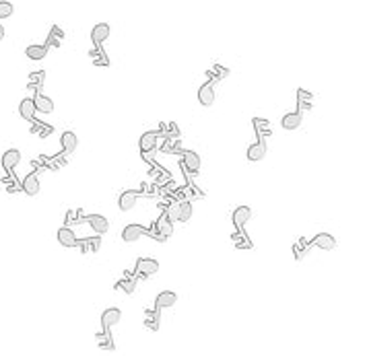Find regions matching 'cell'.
I'll return each mask as SVG.
<instances>
[{
  "label": "cell",
  "mask_w": 367,
  "mask_h": 356,
  "mask_svg": "<svg viewBox=\"0 0 367 356\" xmlns=\"http://www.w3.org/2000/svg\"><path fill=\"white\" fill-rule=\"evenodd\" d=\"M312 247H314V245H312V239H305V237L297 239V241L293 243V258H295L297 262H303L305 255H310Z\"/></svg>",
  "instance_id": "cell-11"
},
{
  "label": "cell",
  "mask_w": 367,
  "mask_h": 356,
  "mask_svg": "<svg viewBox=\"0 0 367 356\" xmlns=\"http://www.w3.org/2000/svg\"><path fill=\"white\" fill-rule=\"evenodd\" d=\"M231 74V70L229 68H225V66H221V64H215L211 70H206V76H208V81H211L213 85L215 83H219V81H223V78H227Z\"/></svg>",
  "instance_id": "cell-27"
},
{
  "label": "cell",
  "mask_w": 367,
  "mask_h": 356,
  "mask_svg": "<svg viewBox=\"0 0 367 356\" xmlns=\"http://www.w3.org/2000/svg\"><path fill=\"white\" fill-rule=\"evenodd\" d=\"M161 134V138H180V128H177V124L175 122H161L159 124V130H157Z\"/></svg>",
  "instance_id": "cell-32"
},
{
  "label": "cell",
  "mask_w": 367,
  "mask_h": 356,
  "mask_svg": "<svg viewBox=\"0 0 367 356\" xmlns=\"http://www.w3.org/2000/svg\"><path fill=\"white\" fill-rule=\"evenodd\" d=\"M110 33H112V29H110V25H107V23L95 25V27L91 29V42H93V45H101L105 39L110 37Z\"/></svg>",
  "instance_id": "cell-15"
},
{
  "label": "cell",
  "mask_w": 367,
  "mask_h": 356,
  "mask_svg": "<svg viewBox=\"0 0 367 356\" xmlns=\"http://www.w3.org/2000/svg\"><path fill=\"white\" fill-rule=\"evenodd\" d=\"M64 31L58 25H54L52 29H49V33H48V39H46V45L48 47H60L62 42H64Z\"/></svg>",
  "instance_id": "cell-24"
},
{
  "label": "cell",
  "mask_w": 367,
  "mask_h": 356,
  "mask_svg": "<svg viewBox=\"0 0 367 356\" xmlns=\"http://www.w3.org/2000/svg\"><path fill=\"white\" fill-rule=\"evenodd\" d=\"M116 289H120L126 294H134V290H136V278H134V276H132V278H124V276H122V280L116 282Z\"/></svg>",
  "instance_id": "cell-40"
},
{
  "label": "cell",
  "mask_w": 367,
  "mask_h": 356,
  "mask_svg": "<svg viewBox=\"0 0 367 356\" xmlns=\"http://www.w3.org/2000/svg\"><path fill=\"white\" fill-rule=\"evenodd\" d=\"M314 105V95L307 89H297V107L299 110H312Z\"/></svg>",
  "instance_id": "cell-31"
},
{
  "label": "cell",
  "mask_w": 367,
  "mask_h": 356,
  "mask_svg": "<svg viewBox=\"0 0 367 356\" xmlns=\"http://www.w3.org/2000/svg\"><path fill=\"white\" fill-rule=\"evenodd\" d=\"M48 45H29L27 49H25V56L29 58V60H44V58L48 56Z\"/></svg>",
  "instance_id": "cell-37"
},
{
  "label": "cell",
  "mask_w": 367,
  "mask_h": 356,
  "mask_svg": "<svg viewBox=\"0 0 367 356\" xmlns=\"http://www.w3.org/2000/svg\"><path fill=\"white\" fill-rule=\"evenodd\" d=\"M89 56L93 58V64L95 66H110V60H107V54L103 52L101 45H95L91 52H89Z\"/></svg>",
  "instance_id": "cell-38"
},
{
  "label": "cell",
  "mask_w": 367,
  "mask_h": 356,
  "mask_svg": "<svg viewBox=\"0 0 367 356\" xmlns=\"http://www.w3.org/2000/svg\"><path fill=\"white\" fill-rule=\"evenodd\" d=\"M159 140H161V134L159 132H145L143 136H141V140H138V146H141V153H153L155 148H157V144H159Z\"/></svg>",
  "instance_id": "cell-8"
},
{
  "label": "cell",
  "mask_w": 367,
  "mask_h": 356,
  "mask_svg": "<svg viewBox=\"0 0 367 356\" xmlns=\"http://www.w3.org/2000/svg\"><path fill=\"white\" fill-rule=\"evenodd\" d=\"M175 303H177V294H175L173 290H163V292L157 294V299H155V307L161 311V309H170V307H173Z\"/></svg>",
  "instance_id": "cell-14"
},
{
  "label": "cell",
  "mask_w": 367,
  "mask_h": 356,
  "mask_svg": "<svg viewBox=\"0 0 367 356\" xmlns=\"http://www.w3.org/2000/svg\"><path fill=\"white\" fill-rule=\"evenodd\" d=\"M145 235H148V226H143V224L132 222V224H126V226H124L122 239H124L126 243H132V241H138V239H141V237H145Z\"/></svg>",
  "instance_id": "cell-5"
},
{
  "label": "cell",
  "mask_w": 367,
  "mask_h": 356,
  "mask_svg": "<svg viewBox=\"0 0 367 356\" xmlns=\"http://www.w3.org/2000/svg\"><path fill=\"white\" fill-rule=\"evenodd\" d=\"M87 222L93 226V231L97 235H105L110 231V222H107V219L101 214H87Z\"/></svg>",
  "instance_id": "cell-13"
},
{
  "label": "cell",
  "mask_w": 367,
  "mask_h": 356,
  "mask_svg": "<svg viewBox=\"0 0 367 356\" xmlns=\"http://www.w3.org/2000/svg\"><path fill=\"white\" fill-rule=\"evenodd\" d=\"M64 222H66V226L83 224V222H87V214L83 212V208H73V210H68V212H66Z\"/></svg>",
  "instance_id": "cell-26"
},
{
  "label": "cell",
  "mask_w": 367,
  "mask_h": 356,
  "mask_svg": "<svg viewBox=\"0 0 367 356\" xmlns=\"http://www.w3.org/2000/svg\"><path fill=\"white\" fill-rule=\"evenodd\" d=\"M120 319H122V311L120 309H116V307L105 309L101 313V330H112Z\"/></svg>",
  "instance_id": "cell-12"
},
{
  "label": "cell",
  "mask_w": 367,
  "mask_h": 356,
  "mask_svg": "<svg viewBox=\"0 0 367 356\" xmlns=\"http://www.w3.org/2000/svg\"><path fill=\"white\" fill-rule=\"evenodd\" d=\"M15 13V8L11 2H6V0H0V19H8Z\"/></svg>",
  "instance_id": "cell-41"
},
{
  "label": "cell",
  "mask_w": 367,
  "mask_h": 356,
  "mask_svg": "<svg viewBox=\"0 0 367 356\" xmlns=\"http://www.w3.org/2000/svg\"><path fill=\"white\" fill-rule=\"evenodd\" d=\"M44 83H46V72H44V70L31 72V74H29L27 89H29V91H35V93H39V89L44 87Z\"/></svg>",
  "instance_id": "cell-33"
},
{
  "label": "cell",
  "mask_w": 367,
  "mask_h": 356,
  "mask_svg": "<svg viewBox=\"0 0 367 356\" xmlns=\"http://www.w3.org/2000/svg\"><path fill=\"white\" fill-rule=\"evenodd\" d=\"M97 346L101 350H112L114 348V338H112V334H110V330H101V332H97Z\"/></svg>",
  "instance_id": "cell-36"
},
{
  "label": "cell",
  "mask_w": 367,
  "mask_h": 356,
  "mask_svg": "<svg viewBox=\"0 0 367 356\" xmlns=\"http://www.w3.org/2000/svg\"><path fill=\"white\" fill-rule=\"evenodd\" d=\"M2 37H4V27L0 25V39H2Z\"/></svg>",
  "instance_id": "cell-43"
},
{
  "label": "cell",
  "mask_w": 367,
  "mask_h": 356,
  "mask_svg": "<svg viewBox=\"0 0 367 356\" xmlns=\"http://www.w3.org/2000/svg\"><path fill=\"white\" fill-rule=\"evenodd\" d=\"M155 229L159 231L163 237H167V239L173 235V219L170 216V212H167V210H163L159 214V219H157V222H155Z\"/></svg>",
  "instance_id": "cell-9"
},
{
  "label": "cell",
  "mask_w": 367,
  "mask_h": 356,
  "mask_svg": "<svg viewBox=\"0 0 367 356\" xmlns=\"http://www.w3.org/2000/svg\"><path fill=\"white\" fill-rule=\"evenodd\" d=\"M136 198H138V194L134 190H124L120 194V198H118V206H120V210L122 212L132 210V206L136 204Z\"/></svg>",
  "instance_id": "cell-21"
},
{
  "label": "cell",
  "mask_w": 367,
  "mask_h": 356,
  "mask_svg": "<svg viewBox=\"0 0 367 356\" xmlns=\"http://www.w3.org/2000/svg\"><path fill=\"white\" fill-rule=\"evenodd\" d=\"M68 165V153L66 151H60L58 155L54 156H49V161H48V171H58V169H62V167Z\"/></svg>",
  "instance_id": "cell-28"
},
{
  "label": "cell",
  "mask_w": 367,
  "mask_h": 356,
  "mask_svg": "<svg viewBox=\"0 0 367 356\" xmlns=\"http://www.w3.org/2000/svg\"><path fill=\"white\" fill-rule=\"evenodd\" d=\"M33 103H35V111H39V113H52L54 111V101L49 97L42 95V93L33 95Z\"/></svg>",
  "instance_id": "cell-22"
},
{
  "label": "cell",
  "mask_w": 367,
  "mask_h": 356,
  "mask_svg": "<svg viewBox=\"0 0 367 356\" xmlns=\"http://www.w3.org/2000/svg\"><path fill=\"white\" fill-rule=\"evenodd\" d=\"M252 126H254V130H256V136H258V138H270V136H272L270 122L266 120V117H254V120H252Z\"/></svg>",
  "instance_id": "cell-19"
},
{
  "label": "cell",
  "mask_w": 367,
  "mask_h": 356,
  "mask_svg": "<svg viewBox=\"0 0 367 356\" xmlns=\"http://www.w3.org/2000/svg\"><path fill=\"white\" fill-rule=\"evenodd\" d=\"M19 161H21V153H19L17 148H11V151H6V153L2 155V159H0L4 171H13L15 167L19 165Z\"/></svg>",
  "instance_id": "cell-20"
},
{
  "label": "cell",
  "mask_w": 367,
  "mask_h": 356,
  "mask_svg": "<svg viewBox=\"0 0 367 356\" xmlns=\"http://www.w3.org/2000/svg\"><path fill=\"white\" fill-rule=\"evenodd\" d=\"M198 103L202 107H211L215 103V85L211 81H206L200 89H198Z\"/></svg>",
  "instance_id": "cell-10"
},
{
  "label": "cell",
  "mask_w": 367,
  "mask_h": 356,
  "mask_svg": "<svg viewBox=\"0 0 367 356\" xmlns=\"http://www.w3.org/2000/svg\"><path fill=\"white\" fill-rule=\"evenodd\" d=\"M180 155H182L180 167L186 171V177H188V181H190V177L200 171L202 161H200V156H198V153H194V151H180Z\"/></svg>",
  "instance_id": "cell-2"
},
{
  "label": "cell",
  "mask_w": 367,
  "mask_h": 356,
  "mask_svg": "<svg viewBox=\"0 0 367 356\" xmlns=\"http://www.w3.org/2000/svg\"><path fill=\"white\" fill-rule=\"evenodd\" d=\"M266 153H269V148H266L264 138H258L254 144L247 146L245 156H247V161H254V163H256V161H262L264 156H266Z\"/></svg>",
  "instance_id": "cell-7"
},
{
  "label": "cell",
  "mask_w": 367,
  "mask_h": 356,
  "mask_svg": "<svg viewBox=\"0 0 367 356\" xmlns=\"http://www.w3.org/2000/svg\"><path fill=\"white\" fill-rule=\"evenodd\" d=\"M19 113H21L23 120L31 122L33 117H35V103H33V99H23L21 105H19Z\"/></svg>",
  "instance_id": "cell-35"
},
{
  "label": "cell",
  "mask_w": 367,
  "mask_h": 356,
  "mask_svg": "<svg viewBox=\"0 0 367 356\" xmlns=\"http://www.w3.org/2000/svg\"><path fill=\"white\" fill-rule=\"evenodd\" d=\"M157 272H159V264H157L155 260H151V258H138L136 260V266H134L136 280H147V278H151V276H155Z\"/></svg>",
  "instance_id": "cell-3"
},
{
  "label": "cell",
  "mask_w": 367,
  "mask_h": 356,
  "mask_svg": "<svg viewBox=\"0 0 367 356\" xmlns=\"http://www.w3.org/2000/svg\"><path fill=\"white\" fill-rule=\"evenodd\" d=\"M78 251L83 255H93L101 249V235H93V237H85V239H78L76 243Z\"/></svg>",
  "instance_id": "cell-4"
},
{
  "label": "cell",
  "mask_w": 367,
  "mask_h": 356,
  "mask_svg": "<svg viewBox=\"0 0 367 356\" xmlns=\"http://www.w3.org/2000/svg\"><path fill=\"white\" fill-rule=\"evenodd\" d=\"M145 328L151 330V332L159 330V309H157V307L145 311Z\"/></svg>",
  "instance_id": "cell-30"
},
{
  "label": "cell",
  "mask_w": 367,
  "mask_h": 356,
  "mask_svg": "<svg viewBox=\"0 0 367 356\" xmlns=\"http://www.w3.org/2000/svg\"><path fill=\"white\" fill-rule=\"evenodd\" d=\"M31 134H35V136H39V138H48V136H52L54 134V126H49V124H46V122H39V120H31Z\"/></svg>",
  "instance_id": "cell-25"
},
{
  "label": "cell",
  "mask_w": 367,
  "mask_h": 356,
  "mask_svg": "<svg viewBox=\"0 0 367 356\" xmlns=\"http://www.w3.org/2000/svg\"><path fill=\"white\" fill-rule=\"evenodd\" d=\"M2 183H4V187H6V192H8V194L21 192V181H19L11 171H6V175L2 177Z\"/></svg>",
  "instance_id": "cell-39"
},
{
  "label": "cell",
  "mask_w": 367,
  "mask_h": 356,
  "mask_svg": "<svg viewBox=\"0 0 367 356\" xmlns=\"http://www.w3.org/2000/svg\"><path fill=\"white\" fill-rule=\"evenodd\" d=\"M56 237H58V243H60L62 247H76V243H78V237L74 235V231L71 229V226H62Z\"/></svg>",
  "instance_id": "cell-18"
},
{
  "label": "cell",
  "mask_w": 367,
  "mask_h": 356,
  "mask_svg": "<svg viewBox=\"0 0 367 356\" xmlns=\"http://www.w3.org/2000/svg\"><path fill=\"white\" fill-rule=\"evenodd\" d=\"M231 243L237 247V249H252V247H254V243L250 241V237H247L245 229H237L231 235Z\"/></svg>",
  "instance_id": "cell-23"
},
{
  "label": "cell",
  "mask_w": 367,
  "mask_h": 356,
  "mask_svg": "<svg viewBox=\"0 0 367 356\" xmlns=\"http://www.w3.org/2000/svg\"><path fill=\"white\" fill-rule=\"evenodd\" d=\"M281 126L285 128V130H297V128L301 126V113H299V111L285 113L283 120H281Z\"/></svg>",
  "instance_id": "cell-29"
},
{
  "label": "cell",
  "mask_w": 367,
  "mask_h": 356,
  "mask_svg": "<svg viewBox=\"0 0 367 356\" xmlns=\"http://www.w3.org/2000/svg\"><path fill=\"white\" fill-rule=\"evenodd\" d=\"M60 144H62V151H66L68 155L74 153V151H76V146H78L76 134H74V132H64V134L60 136Z\"/></svg>",
  "instance_id": "cell-34"
},
{
  "label": "cell",
  "mask_w": 367,
  "mask_h": 356,
  "mask_svg": "<svg viewBox=\"0 0 367 356\" xmlns=\"http://www.w3.org/2000/svg\"><path fill=\"white\" fill-rule=\"evenodd\" d=\"M192 200H175L167 212L175 222H188L192 219Z\"/></svg>",
  "instance_id": "cell-1"
},
{
  "label": "cell",
  "mask_w": 367,
  "mask_h": 356,
  "mask_svg": "<svg viewBox=\"0 0 367 356\" xmlns=\"http://www.w3.org/2000/svg\"><path fill=\"white\" fill-rule=\"evenodd\" d=\"M48 161H49V156H46V155H39L35 161H31V167H33V171H39V169H48Z\"/></svg>",
  "instance_id": "cell-42"
},
{
  "label": "cell",
  "mask_w": 367,
  "mask_h": 356,
  "mask_svg": "<svg viewBox=\"0 0 367 356\" xmlns=\"http://www.w3.org/2000/svg\"><path fill=\"white\" fill-rule=\"evenodd\" d=\"M252 219V208L250 206H237V208L231 212V221L235 229H245V224L250 222Z\"/></svg>",
  "instance_id": "cell-6"
},
{
  "label": "cell",
  "mask_w": 367,
  "mask_h": 356,
  "mask_svg": "<svg viewBox=\"0 0 367 356\" xmlns=\"http://www.w3.org/2000/svg\"><path fill=\"white\" fill-rule=\"evenodd\" d=\"M312 245L320 247V249H324V251H332L334 247H336V239H334L330 233H318L312 239Z\"/></svg>",
  "instance_id": "cell-17"
},
{
  "label": "cell",
  "mask_w": 367,
  "mask_h": 356,
  "mask_svg": "<svg viewBox=\"0 0 367 356\" xmlns=\"http://www.w3.org/2000/svg\"><path fill=\"white\" fill-rule=\"evenodd\" d=\"M39 190H42V185H39V179H37V175L35 171L33 173H29L25 179L21 181V192H25L27 196H37Z\"/></svg>",
  "instance_id": "cell-16"
}]
</instances>
